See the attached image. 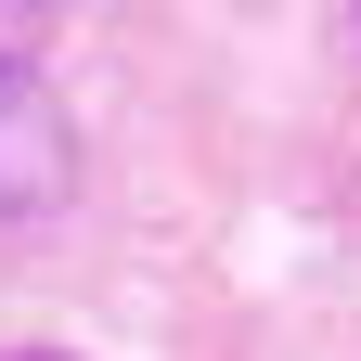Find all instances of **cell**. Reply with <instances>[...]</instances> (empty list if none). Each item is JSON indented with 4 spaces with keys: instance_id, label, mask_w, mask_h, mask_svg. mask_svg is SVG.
<instances>
[{
    "instance_id": "cell-1",
    "label": "cell",
    "mask_w": 361,
    "mask_h": 361,
    "mask_svg": "<svg viewBox=\"0 0 361 361\" xmlns=\"http://www.w3.org/2000/svg\"><path fill=\"white\" fill-rule=\"evenodd\" d=\"M52 194H65V104L26 39H0V219H26Z\"/></svg>"
}]
</instances>
